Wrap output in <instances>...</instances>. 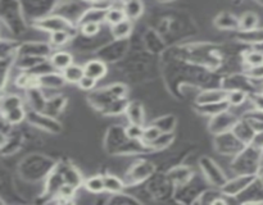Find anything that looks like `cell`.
Segmentation results:
<instances>
[{
  "mask_svg": "<svg viewBox=\"0 0 263 205\" xmlns=\"http://www.w3.org/2000/svg\"><path fill=\"white\" fill-rule=\"evenodd\" d=\"M259 154L258 150L248 145L240 154L235 157L234 162H232V169L240 174H252L255 176V170H258V162L254 159V155Z\"/></svg>",
  "mask_w": 263,
  "mask_h": 205,
  "instance_id": "1",
  "label": "cell"
},
{
  "mask_svg": "<svg viewBox=\"0 0 263 205\" xmlns=\"http://www.w3.org/2000/svg\"><path fill=\"white\" fill-rule=\"evenodd\" d=\"M216 150H217L220 154L225 155H234L236 157L238 154L243 152V150L247 148V145L243 144L236 136L231 132L222 133V135L216 136Z\"/></svg>",
  "mask_w": 263,
  "mask_h": 205,
  "instance_id": "2",
  "label": "cell"
},
{
  "mask_svg": "<svg viewBox=\"0 0 263 205\" xmlns=\"http://www.w3.org/2000/svg\"><path fill=\"white\" fill-rule=\"evenodd\" d=\"M200 168H202V172L204 174L205 180L209 182L211 185L216 187H222L223 185L226 184L229 180L226 179V174L223 173L221 168L218 167L217 163L213 162L211 158L203 157L200 159Z\"/></svg>",
  "mask_w": 263,
  "mask_h": 205,
  "instance_id": "3",
  "label": "cell"
},
{
  "mask_svg": "<svg viewBox=\"0 0 263 205\" xmlns=\"http://www.w3.org/2000/svg\"><path fill=\"white\" fill-rule=\"evenodd\" d=\"M257 177L252 176V174H240V176L234 177L232 180H229L226 184L221 187V192H222L225 196L234 197L238 196L239 194H242L244 190H247L253 182L255 181Z\"/></svg>",
  "mask_w": 263,
  "mask_h": 205,
  "instance_id": "4",
  "label": "cell"
},
{
  "mask_svg": "<svg viewBox=\"0 0 263 205\" xmlns=\"http://www.w3.org/2000/svg\"><path fill=\"white\" fill-rule=\"evenodd\" d=\"M239 122L236 115L231 112H225L221 113V114L216 115L209 122V131L213 133V135L218 136L222 135V133L231 132L232 128L235 127V125Z\"/></svg>",
  "mask_w": 263,
  "mask_h": 205,
  "instance_id": "5",
  "label": "cell"
},
{
  "mask_svg": "<svg viewBox=\"0 0 263 205\" xmlns=\"http://www.w3.org/2000/svg\"><path fill=\"white\" fill-rule=\"evenodd\" d=\"M36 27L44 30V31H48L50 34L57 31H67L72 35V32L74 30L72 22H69L68 19L63 18V17L53 16V17H46V18L39 19L36 21Z\"/></svg>",
  "mask_w": 263,
  "mask_h": 205,
  "instance_id": "6",
  "label": "cell"
},
{
  "mask_svg": "<svg viewBox=\"0 0 263 205\" xmlns=\"http://www.w3.org/2000/svg\"><path fill=\"white\" fill-rule=\"evenodd\" d=\"M154 170L152 163L149 162H140L135 165V167L131 168V170L127 173V181L126 184H138V182L144 181L145 179H148L152 172Z\"/></svg>",
  "mask_w": 263,
  "mask_h": 205,
  "instance_id": "7",
  "label": "cell"
},
{
  "mask_svg": "<svg viewBox=\"0 0 263 205\" xmlns=\"http://www.w3.org/2000/svg\"><path fill=\"white\" fill-rule=\"evenodd\" d=\"M227 94H229V91L218 90V89H213V90H205L197 96V105L198 107H203V105L216 104V103H222V101H226Z\"/></svg>",
  "mask_w": 263,
  "mask_h": 205,
  "instance_id": "8",
  "label": "cell"
},
{
  "mask_svg": "<svg viewBox=\"0 0 263 205\" xmlns=\"http://www.w3.org/2000/svg\"><path fill=\"white\" fill-rule=\"evenodd\" d=\"M29 118L32 125L37 126L39 128H43V130L49 131V132L58 133L62 130L61 125L51 117H48V115L37 114V112H32V114H30Z\"/></svg>",
  "mask_w": 263,
  "mask_h": 205,
  "instance_id": "9",
  "label": "cell"
},
{
  "mask_svg": "<svg viewBox=\"0 0 263 205\" xmlns=\"http://www.w3.org/2000/svg\"><path fill=\"white\" fill-rule=\"evenodd\" d=\"M232 133L236 136L243 144H245L248 147V145H250V142H252L253 137H254L255 131L247 120H243L239 121V122L235 125V127L232 128Z\"/></svg>",
  "mask_w": 263,
  "mask_h": 205,
  "instance_id": "10",
  "label": "cell"
},
{
  "mask_svg": "<svg viewBox=\"0 0 263 205\" xmlns=\"http://www.w3.org/2000/svg\"><path fill=\"white\" fill-rule=\"evenodd\" d=\"M49 62H50L51 67H53L54 70L61 71V72H63L69 66L74 64L73 56L68 51H57V53L51 54Z\"/></svg>",
  "mask_w": 263,
  "mask_h": 205,
  "instance_id": "11",
  "label": "cell"
},
{
  "mask_svg": "<svg viewBox=\"0 0 263 205\" xmlns=\"http://www.w3.org/2000/svg\"><path fill=\"white\" fill-rule=\"evenodd\" d=\"M84 70H85V75L89 77L94 78V80H100L104 76L107 75L108 70H107V66L104 62L101 61H90L84 66Z\"/></svg>",
  "mask_w": 263,
  "mask_h": 205,
  "instance_id": "12",
  "label": "cell"
},
{
  "mask_svg": "<svg viewBox=\"0 0 263 205\" xmlns=\"http://www.w3.org/2000/svg\"><path fill=\"white\" fill-rule=\"evenodd\" d=\"M126 114H127L128 121H130L131 125H139L144 126V120H145V114H144L143 105L139 103V101H134L130 103L126 110Z\"/></svg>",
  "mask_w": 263,
  "mask_h": 205,
  "instance_id": "13",
  "label": "cell"
},
{
  "mask_svg": "<svg viewBox=\"0 0 263 205\" xmlns=\"http://www.w3.org/2000/svg\"><path fill=\"white\" fill-rule=\"evenodd\" d=\"M62 76H63L64 81L68 83H77L80 82L81 80L85 76V70H84L83 66H78V64H72L69 66L67 70H64L62 72Z\"/></svg>",
  "mask_w": 263,
  "mask_h": 205,
  "instance_id": "14",
  "label": "cell"
},
{
  "mask_svg": "<svg viewBox=\"0 0 263 205\" xmlns=\"http://www.w3.org/2000/svg\"><path fill=\"white\" fill-rule=\"evenodd\" d=\"M258 22H259V18L254 12H245L239 19V28L243 32H252L257 28Z\"/></svg>",
  "mask_w": 263,
  "mask_h": 205,
  "instance_id": "15",
  "label": "cell"
},
{
  "mask_svg": "<svg viewBox=\"0 0 263 205\" xmlns=\"http://www.w3.org/2000/svg\"><path fill=\"white\" fill-rule=\"evenodd\" d=\"M61 174H62V179H63L64 184L71 185V186L76 187V189H78V187H80L84 182L83 176L80 174V172H78V170L73 167H67Z\"/></svg>",
  "mask_w": 263,
  "mask_h": 205,
  "instance_id": "16",
  "label": "cell"
},
{
  "mask_svg": "<svg viewBox=\"0 0 263 205\" xmlns=\"http://www.w3.org/2000/svg\"><path fill=\"white\" fill-rule=\"evenodd\" d=\"M123 12L126 14V18L130 21H135V19L140 18L141 14L144 13V6L141 2H126L123 3Z\"/></svg>",
  "mask_w": 263,
  "mask_h": 205,
  "instance_id": "17",
  "label": "cell"
},
{
  "mask_svg": "<svg viewBox=\"0 0 263 205\" xmlns=\"http://www.w3.org/2000/svg\"><path fill=\"white\" fill-rule=\"evenodd\" d=\"M134 30V23L130 19H125L121 23L116 24V26L112 27V35L113 38L117 39V40H122V39L128 38L131 35V32Z\"/></svg>",
  "mask_w": 263,
  "mask_h": 205,
  "instance_id": "18",
  "label": "cell"
},
{
  "mask_svg": "<svg viewBox=\"0 0 263 205\" xmlns=\"http://www.w3.org/2000/svg\"><path fill=\"white\" fill-rule=\"evenodd\" d=\"M104 179V186H106V191L111 192V194H121L125 187V182L120 179V177L115 176V174H106L103 176Z\"/></svg>",
  "mask_w": 263,
  "mask_h": 205,
  "instance_id": "19",
  "label": "cell"
},
{
  "mask_svg": "<svg viewBox=\"0 0 263 205\" xmlns=\"http://www.w3.org/2000/svg\"><path fill=\"white\" fill-rule=\"evenodd\" d=\"M230 108V104L226 101H222V103H216V104H209V105H203V107H198V109L202 112V114L211 115V117H216V115L221 114V113L227 112Z\"/></svg>",
  "mask_w": 263,
  "mask_h": 205,
  "instance_id": "20",
  "label": "cell"
},
{
  "mask_svg": "<svg viewBox=\"0 0 263 205\" xmlns=\"http://www.w3.org/2000/svg\"><path fill=\"white\" fill-rule=\"evenodd\" d=\"M152 125L155 126L162 133H172L176 127V118L173 115H163L153 121Z\"/></svg>",
  "mask_w": 263,
  "mask_h": 205,
  "instance_id": "21",
  "label": "cell"
},
{
  "mask_svg": "<svg viewBox=\"0 0 263 205\" xmlns=\"http://www.w3.org/2000/svg\"><path fill=\"white\" fill-rule=\"evenodd\" d=\"M84 186L88 190L90 194H101V192L106 191V186H104V179L103 176H93L90 179L86 180L84 182Z\"/></svg>",
  "mask_w": 263,
  "mask_h": 205,
  "instance_id": "22",
  "label": "cell"
},
{
  "mask_svg": "<svg viewBox=\"0 0 263 205\" xmlns=\"http://www.w3.org/2000/svg\"><path fill=\"white\" fill-rule=\"evenodd\" d=\"M126 18V14L123 12V8H117V7L112 6V8L109 11H107L106 14V21L111 24L112 27L116 26V24L123 22Z\"/></svg>",
  "mask_w": 263,
  "mask_h": 205,
  "instance_id": "23",
  "label": "cell"
},
{
  "mask_svg": "<svg viewBox=\"0 0 263 205\" xmlns=\"http://www.w3.org/2000/svg\"><path fill=\"white\" fill-rule=\"evenodd\" d=\"M66 82L63 78V76L57 75V73H53V75H44L40 77V86H45V87H59L63 83Z\"/></svg>",
  "mask_w": 263,
  "mask_h": 205,
  "instance_id": "24",
  "label": "cell"
},
{
  "mask_svg": "<svg viewBox=\"0 0 263 205\" xmlns=\"http://www.w3.org/2000/svg\"><path fill=\"white\" fill-rule=\"evenodd\" d=\"M21 107H22V100L19 96L8 95L7 98L3 99V103H2V113L6 114V113L11 112V110Z\"/></svg>",
  "mask_w": 263,
  "mask_h": 205,
  "instance_id": "25",
  "label": "cell"
},
{
  "mask_svg": "<svg viewBox=\"0 0 263 205\" xmlns=\"http://www.w3.org/2000/svg\"><path fill=\"white\" fill-rule=\"evenodd\" d=\"M161 131L158 130L155 126L150 125L149 127L144 128V132H143V137H141V141L146 145V147H150L155 140L158 139L161 136Z\"/></svg>",
  "mask_w": 263,
  "mask_h": 205,
  "instance_id": "26",
  "label": "cell"
},
{
  "mask_svg": "<svg viewBox=\"0 0 263 205\" xmlns=\"http://www.w3.org/2000/svg\"><path fill=\"white\" fill-rule=\"evenodd\" d=\"M247 93L243 90H231L227 94V103L230 107H240L247 100Z\"/></svg>",
  "mask_w": 263,
  "mask_h": 205,
  "instance_id": "27",
  "label": "cell"
},
{
  "mask_svg": "<svg viewBox=\"0 0 263 205\" xmlns=\"http://www.w3.org/2000/svg\"><path fill=\"white\" fill-rule=\"evenodd\" d=\"M3 118L9 125H18V123H21L26 118V112H24L23 107L16 108V109L3 114Z\"/></svg>",
  "mask_w": 263,
  "mask_h": 205,
  "instance_id": "28",
  "label": "cell"
},
{
  "mask_svg": "<svg viewBox=\"0 0 263 205\" xmlns=\"http://www.w3.org/2000/svg\"><path fill=\"white\" fill-rule=\"evenodd\" d=\"M173 140H175V135H173V133H161L160 137H158L149 148L152 150L165 149V148L170 147V145L172 144Z\"/></svg>",
  "mask_w": 263,
  "mask_h": 205,
  "instance_id": "29",
  "label": "cell"
},
{
  "mask_svg": "<svg viewBox=\"0 0 263 205\" xmlns=\"http://www.w3.org/2000/svg\"><path fill=\"white\" fill-rule=\"evenodd\" d=\"M245 63L249 66V68L263 66V51L260 50L248 51V53L245 54Z\"/></svg>",
  "mask_w": 263,
  "mask_h": 205,
  "instance_id": "30",
  "label": "cell"
},
{
  "mask_svg": "<svg viewBox=\"0 0 263 205\" xmlns=\"http://www.w3.org/2000/svg\"><path fill=\"white\" fill-rule=\"evenodd\" d=\"M71 34L67 31H57L50 34V44L54 46H63L71 39Z\"/></svg>",
  "mask_w": 263,
  "mask_h": 205,
  "instance_id": "31",
  "label": "cell"
},
{
  "mask_svg": "<svg viewBox=\"0 0 263 205\" xmlns=\"http://www.w3.org/2000/svg\"><path fill=\"white\" fill-rule=\"evenodd\" d=\"M143 132H144V127L139 125H131L130 123V125L125 128L126 137H127L128 140H135V141L141 140V137H143Z\"/></svg>",
  "mask_w": 263,
  "mask_h": 205,
  "instance_id": "32",
  "label": "cell"
},
{
  "mask_svg": "<svg viewBox=\"0 0 263 205\" xmlns=\"http://www.w3.org/2000/svg\"><path fill=\"white\" fill-rule=\"evenodd\" d=\"M76 191H77L76 187L71 186V185H68V184H63L61 187H59L57 195H58V199L73 200L74 195H76Z\"/></svg>",
  "mask_w": 263,
  "mask_h": 205,
  "instance_id": "33",
  "label": "cell"
},
{
  "mask_svg": "<svg viewBox=\"0 0 263 205\" xmlns=\"http://www.w3.org/2000/svg\"><path fill=\"white\" fill-rule=\"evenodd\" d=\"M100 31V23L98 22H88L81 26V32L85 36H95Z\"/></svg>",
  "mask_w": 263,
  "mask_h": 205,
  "instance_id": "34",
  "label": "cell"
},
{
  "mask_svg": "<svg viewBox=\"0 0 263 205\" xmlns=\"http://www.w3.org/2000/svg\"><path fill=\"white\" fill-rule=\"evenodd\" d=\"M95 85H96V80H94V78L89 77V76H86V75L84 76L83 80L78 82V87L84 91L93 90V89L95 87Z\"/></svg>",
  "mask_w": 263,
  "mask_h": 205,
  "instance_id": "35",
  "label": "cell"
},
{
  "mask_svg": "<svg viewBox=\"0 0 263 205\" xmlns=\"http://www.w3.org/2000/svg\"><path fill=\"white\" fill-rule=\"evenodd\" d=\"M250 147L254 148L258 152H263V131H258V132L254 133Z\"/></svg>",
  "mask_w": 263,
  "mask_h": 205,
  "instance_id": "36",
  "label": "cell"
},
{
  "mask_svg": "<svg viewBox=\"0 0 263 205\" xmlns=\"http://www.w3.org/2000/svg\"><path fill=\"white\" fill-rule=\"evenodd\" d=\"M247 73H248V76H249V77L255 78V80L263 78V66L253 67V68H248Z\"/></svg>",
  "mask_w": 263,
  "mask_h": 205,
  "instance_id": "37",
  "label": "cell"
},
{
  "mask_svg": "<svg viewBox=\"0 0 263 205\" xmlns=\"http://www.w3.org/2000/svg\"><path fill=\"white\" fill-rule=\"evenodd\" d=\"M253 104H254L255 109L263 110V94L254 96V99H253Z\"/></svg>",
  "mask_w": 263,
  "mask_h": 205,
  "instance_id": "38",
  "label": "cell"
},
{
  "mask_svg": "<svg viewBox=\"0 0 263 205\" xmlns=\"http://www.w3.org/2000/svg\"><path fill=\"white\" fill-rule=\"evenodd\" d=\"M209 205H229V202L226 200L223 199V197L220 196H215L212 200L209 201Z\"/></svg>",
  "mask_w": 263,
  "mask_h": 205,
  "instance_id": "39",
  "label": "cell"
},
{
  "mask_svg": "<svg viewBox=\"0 0 263 205\" xmlns=\"http://www.w3.org/2000/svg\"><path fill=\"white\" fill-rule=\"evenodd\" d=\"M58 205H76V202L73 200H63V199H59Z\"/></svg>",
  "mask_w": 263,
  "mask_h": 205,
  "instance_id": "40",
  "label": "cell"
},
{
  "mask_svg": "<svg viewBox=\"0 0 263 205\" xmlns=\"http://www.w3.org/2000/svg\"><path fill=\"white\" fill-rule=\"evenodd\" d=\"M258 180H259L260 185L263 186V169L259 170V173H258Z\"/></svg>",
  "mask_w": 263,
  "mask_h": 205,
  "instance_id": "41",
  "label": "cell"
},
{
  "mask_svg": "<svg viewBox=\"0 0 263 205\" xmlns=\"http://www.w3.org/2000/svg\"><path fill=\"white\" fill-rule=\"evenodd\" d=\"M243 205H259V204H258V202H255V201H247V202H244Z\"/></svg>",
  "mask_w": 263,
  "mask_h": 205,
  "instance_id": "42",
  "label": "cell"
},
{
  "mask_svg": "<svg viewBox=\"0 0 263 205\" xmlns=\"http://www.w3.org/2000/svg\"><path fill=\"white\" fill-rule=\"evenodd\" d=\"M258 204H259V205H263V201H262V202H258Z\"/></svg>",
  "mask_w": 263,
  "mask_h": 205,
  "instance_id": "43",
  "label": "cell"
}]
</instances>
